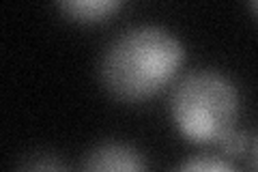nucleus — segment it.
Here are the masks:
<instances>
[{"mask_svg":"<svg viewBox=\"0 0 258 172\" xmlns=\"http://www.w3.org/2000/svg\"><path fill=\"white\" fill-rule=\"evenodd\" d=\"M183 59V43L172 30L157 24H138L125 28L106 45L99 78L114 99L138 103L170 84Z\"/></svg>","mask_w":258,"mask_h":172,"instance_id":"obj_1","label":"nucleus"},{"mask_svg":"<svg viewBox=\"0 0 258 172\" xmlns=\"http://www.w3.org/2000/svg\"><path fill=\"white\" fill-rule=\"evenodd\" d=\"M239 114V88L217 69H194L172 88L170 117L189 142L220 144L237 129Z\"/></svg>","mask_w":258,"mask_h":172,"instance_id":"obj_2","label":"nucleus"},{"mask_svg":"<svg viewBox=\"0 0 258 172\" xmlns=\"http://www.w3.org/2000/svg\"><path fill=\"white\" fill-rule=\"evenodd\" d=\"M80 172H149L147 159L127 142H101L84 157Z\"/></svg>","mask_w":258,"mask_h":172,"instance_id":"obj_3","label":"nucleus"},{"mask_svg":"<svg viewBox=\"0 0 258 172\" xmlns=\"http://www.w3.org/2000/svg\"><path fill=\"white\" fill-rule=\"evenodd\" d=\"M120 7L123 5L118 0H62V3H58V9L69 20L80 24H95L108 20Z\"/></svg>","mask_w":258,"mask_h":172,"instance_id":"obj_4","label":"nucleus"},{"mask_svg":"<svg viewBox=\"0 0 258 172\" xmlns=\"http://www.w3.org/2000/svg\"><path fill=\"white\" fill-rule=\"evenodd\" d=\"M174 172H237V168L217 155H196L183 161Z\"/></svg>","mask_w":258,"mask_h":172,"instance_id":"obj_5","label":"nucleus"},{"mask_svg":"<svg viewBox=\"0 0 258 172\" xmlns=\"http://www.w3.org/2000/svg\"><path fill=\"white\" fill-rule=\"evenodd\" d=\"M15 172H67L64 163L50 153H35L20 161Z\"/></svg>","mask_w":258,"mask_h":172,"instance_id":"obj_6","label":"nucleus"},{"mask_svg":"<svg viewBox=\"0 0 258 172\" xmlns=\"http://www.w3.org/2000/svg\"><path fill=\"white\" fill-rule=\"evenodd\" d=\"M249 144H252V142H249L247 134L235 129V132H230V134L220 142V149H222L226 155H241L245 149H249Z\"/></svg>","mask_w":258,"mask_h":172,"instance_id":"obj_7","label":"nucleus"},{"mask_svg":"<svg viewBox=\"0 0 258 172\" xmlns=\"http://www.w3.org/2000/svg\"><path fill=\"white\" fill-rule=\"evenodd\" d=\"M249 172H258V134L249 144Z\"/></svg>","mask_w":258,"mask_h":172,"instance_id":"obj_8","label":"nucleus"},{"mask_svg":"<svg viewBox=\"0 0 258 172\" xmlns=\"http://www.w3.org/2000/svg\"><path fill=\"white\" fill-rule=\"evenodd\" d=\"M249 9H252V11L258 15V0H254V3H249Z\"/></svg>","mask_w":258,"mask_h":172,"instance_id":"obj_9","label":"nucleus"}]
</instances>
